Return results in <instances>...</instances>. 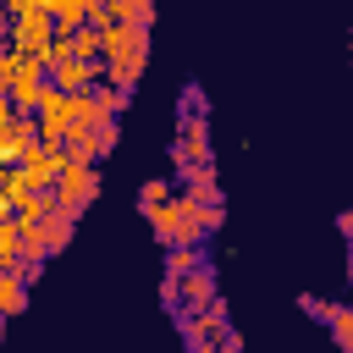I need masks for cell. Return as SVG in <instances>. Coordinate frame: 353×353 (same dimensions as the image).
<instances>
[{
  "label": "cell",
  "mask_w": 353,
  "mask_h": 353,
  "mask_svg": "<svg viewBox=\"0 0 353 353\" xmlns=\"http://www.w3.org/2000/svg\"><path fill=\"white\" fill-rule=\"evenodd\" d=\"M199 215H204V199L182 188L165 210L149 215V226H154V237H160L165 248H182V243H199V237H204V221H199Z\"/></svg>",
  "instance_id": "1"
},
{
  "label": "cell",
  "mask_w": 353,
  "mask_h": 353,
  "mask_svg": "<svg viewBox=\"0 0 353 353\" xmlns=\"http://www.w3.org/2000/svg\"><path fill=\"white\" fill-rule=\"evenodd\" d=\"M55 39H61V28H55V17H50L44 6H28V11H17V17L6 22V50L50 55V50H55Z\"/></svg>",
  "instance_id": "2"
},
{
  "label": "cell",
  "mask_w": 353,
  "mask_h": 353,
  "mask_svg": "<svg viewBox=\"0 0 353 353\" xmlns=\"http://www.w3.org/2000/svg\"><path fill=\"white\" fill-rule=\"evenodd\" d=\"M176 325H182V342H188V353H215V342H221V336L232 331V320H226V298H221L215 309L182 314Z\"/></svg>",
  "instance_id": "3"
},
{
  "label": "cell",
  "mask_w": 353,
  "mask_h": 353,
  "mask_svg": "<svg viewBox=\"0 0 353 353\" xmlns=\"http://www.w3.org/2000/svg\"><path fill=\"white\" fill-rule=\"evenodd\" d=\"M99 83H105V61L66 55V61L50 66V88H61V94H88V88H99Z\"/></svg>",
  "instance_id": "4"
},
{
  "label": "cell",
  "mask_w": 353,
  "mask_h": 353,
  "mask_svg": "<svg viewBox=\"0 0 353 353\" xmlns=\"http://www.w3.org/2000/svg\"><path fill=\"white\" fill-rule=\"evenodd\" d=\"M55 193H61V215H83L94 204V193H99L94 165H66V176L55 182Z\"/></svg>",
  "instance_id": "5"
},
{
  "label": "cell",
  "mask_w": 353,
  "mask_h": 353,
  "mask_svg": "<svg viewBox=\"0 0 353 353\" xmlns=\"http://www.w3.org/2000/svg\"><path fill=\"white\" fill-rule=\"evenodd\" d=\"M215 303H221L215 270H193V276H182V292H176V320H182V314H199V309H215Z\"/></svg>",
  "instance_id": "6"
},
{
  "label": "cell",
  "mask_w": 353,
  "mask_h": 353,
  "mask_svg": "<svg viewBox=\"0 0 353 353\" xmlns=\"http://www.w3.org/2000/svg\"><path fill=\"white\" fill-rule=\"evenodd\" d=\"M50 215H61V193H55V188H28V193L17 199V221L44 226Z\"/></svg>",
  "instance_id": "7"
},
{
  "label": "cell",
  "mask_w": 353,
  "mask_h": 353,
  "mask_svg": "<svg viewBox=\"0 0 353 353\" xmlns=\"http://www.w3.org/2000/svg\"><path fill=\"white\" fill-rule=\"evenodd\" d=\"M193 270H210V259H204V248H199V243L165 248V276H193Z\"/></svg>",
  "instance_id": "8"
},
{
  "label": "cell",
  "mask_w": 353,
  "mask_h": 353,
  "mask_svg": "<svg viewBox=\"0 0 353 353\" xmlns=\"http://www.w3.org/2000/svg\"><path fill=\"white\" fill-rule=\"evenodd\" d=\"M44 11L55 17V28H61V33L88 28V0H44Z\"/></svg>",
  "instance_id": "9"
},
{
  "label": "cell",
  "mask_w": 353,
  "mask_h": 353,
  "mask_svg": "<svg viewBox=\"0 0 353 353\" xmlns=\"http://www.w3.org/2000/svg\"><path fill=\"white\" fill-rule=\"evenodd\" d=\"M176 138H188V143L199 149V160H210V116H204V110H188V116L176 121Z\"/></svg>",
  "instance_id": "10"
},
{
  "label": "cell",
  "mask_w": 353,
  "mask_h": 353,
  "mask_svg": "<svg viewBox=\"0 0 353 353\" xmlns=\"http://www.w3.org/2000/svg\"><path fill=\"white\" fill-rule=\"evenodd\" d=\"M176 176H182V188H188V193H199L204 204H215V199H221V188H215V165H210V160H204V165H188V171H176Z\"/></svg>",
  "instance_id": "11"
},
{
  "label": "cell",
  "mask_w": 353,
  "mask_h": 353,
  "mask_svg": "<svg viewBox=\"0 0 353 353\" xmlns=\"http://www.w3.org/2000/svg\"><path fill=\"white\" fill-rule=\"evenodd\" d=\"M22 265V221L6 215L0 221V270H17Z\"/></svg>",
  "instance_id": "12"
},
{
  "label": "cell",
  "mask_w": 353,
  "mask_h": 353,
  "mask_svg": "<svg viewBox=\"0 0 353 353\" xmlns=\"http://www.w3.org/2000/svg\"><path fill=\"white\" fill-rule=\"evenodd\" d=\"M28 309V281L17 270H0V314H22Z\"/></svg>",
  "instance_id": "13"
},
{
  "label": "cell",
  "mask_w": 353,
  "mask_h": 353,
  "mask_svg": "<svg viewBox=\"0 0 353 353\" xmlns=\"http://www.w3.org/2000/svg\"><path fill=\"white\" fill-rule=\"evenodd\" d=\"M72 232H77V215H50V221H44V243H50V259H55V254L72 243Z\"/></svg>",
  "instance_id": "14"
},
{
  "label": "cell",
  "mask_w": 353,
  "mask_h": 353,
  "mask_svg": "<svg viewBox=\"0 0 353 353\" xmlns=\"http://www.w3.org/2000/svg\"><path fill=\"white\" fill-rule=\"evenodd\" d=\"M110 17L116 22H154V0H110Z\"/></svg>",
  "instance_id": "15"
},
{
  "label": "cell",
  "mask_w": 353,
  "mask_h": 353,
  "mask_svg": "<svg viewBox=\"0 0 353 353\" xmlns=\"http://www.w3.org/2000/svg\"><path fill=\"white\" fill-rule=\"evenodd\" d=\"M171 199H176V193H171V182H160V176H154V182H143V193H138V204H143V215H154V210H165Z\"/></svg>",
  "instance_id": "16"
},
{
  "label": "cell",
  "mask_w": 353,
  "mask_h": 353,
  "mask_svg": "<svg viewBox=\"0 0 353 353\" xmlns=\"http://www.w3.org/2000/svg\"><path fill=\"white\" fill-rule=\"evenodd\" d=\"M22 259H33V265H44V259H50L44 226H28V221H22Z\"/></svg>",
  "instance_id": "17"
},
{
  "label": "cell",
  "mask_w": 353,
  "mask_h": 353,
  "mask_svg": "<svg viewBox=\"0 0 353 353\" xmlns=\"http://www.w3.org/2000/svg\"><path fill=\"white\" fill-rule=\"evenodd\" d=\"M143 72H132V66H121V61H105V88H121V94H132V83H138Z\"/></svg>",
  "instance_id": "18"
},
{
  "label": "cell",
  "mask_w": 353,
  "mask_h": 353,
  "mask_svg": "<svg viewBox=\"0 0 353 353\" xmlns=\"http://www.w3.org/2000/svg\"><path fill=\"white\" fill-rule=\"evenodd\" d=\"M331 336H336V347H342V353H353V303H342V309H336Z\"/></svg>",
  "instance_id": "19"
},
{
  "label": "cell",
  "mask_w": 353,
  "mask_h": 353,
  "mask_svg": "<svg viewBox=\"0 0 353 353\" xmlns=\"http://www.w3.org/2000/svg\"><path fill=\"white\" fill-rule=\"evenodd\" d=\"M165 154H171V165H176V171H188V165H204V160H199V149H193L188 138H171V143H165Z\"/></svg>",
  "instance_id": "20"
},
{
  "label": "cell",
  "mask_w": 353,
  "mask_h": 353,
  "mask_svg": "<svg viewBox=\"0 0 353 353\" xmlns=\"http://www.w3.org/2000/svg\"><path fill=\"white\" fill-rule=\"evenodd\" d=\"M298 309H303V314H309V320H325V325H331V320H336V309H342V303H331V298H309V292H303V298H298Z\"/></svg>",
  "instance_id": "21"
},
{
  "label": "cell",
  "mask_w": 353,
  "mask_h": 353,
  "mask_svg": "<svg viewBox=\"0 0 353 353\" xmlns=\"http://www.w3.org/2000/svg\"><path fill=\"white\" fill-rule=\"evenodd\" d=\"M199 221H204V232H221V221H226V204H221V199H215V204H204V215H199Z\"/></svg>",
  "instance_id": "22"
},
{
  "label": "cell",
  "mask_w": 353,
  "mask_h": 353,
  "mask_svg": "<svg viewBox=\"0 0 353 353\" xmlns=\"http://www.w3.org/2000/svg\"><path fill=\"white\" fill-rule=\"evenodd\" d=\"M94 138H99V154H110V149H116V121H110V127H99Z\"/></svg>",
  "instance_id": "23"
},
{
  "label": "cell",
  "mask_w": 353,
  "mask_h": 353,
  "mask_svg": "<svg viewBox=\"0 0 353 353\" xmlns=\"http://www.w3.org/2000/svg\"><path fill=\"white\" fill-rule=\"evenodd\" d=\"M215 353H243V336H237V331H226V336L215 342Z\"/></svg>",
  "instance_id": "24"
},
{
  "label": "cell",
  "mask_w": 353,
  "mask_h": 353,
  "mask_svg": "<svg viewBox=\"0 0 353 353\" xmlns=\"http://www.w3.org/2000/svg\"><path fill=\"white\" fill-rule=\"evenodd\" d=\"M17 276H22V281H39V276H44V265H33V259H22V265H17Z\"/></svg>",
  "instance_id": "25"
},
{
  "label": "cell",
  "mask_w": 353,
  "mask_h": 353,
  "mask_svg": "<svg viewBox=\"0 0 353 353\" xmlns=\"http://www.w3.org/2000/svg\"><path fill=\"white\" fill-rule=\"evenodd\" d=\"M336 226H342V237L353 243V210H342V215H336Z\"/></svg>",
  "instance_id": "26"
},
{
  "label": "cell",
  "mask_w": 353,
  "mask_h": 353,
  "mask_svg": "<svg viewBox=\"0 0 353 353\" xmlns=\"http://www.w3.org/2000/svg\"><path fill=\"white\" fill-rule=\"evenodd\" d=\"M347 281H353V243H347Z\"/></svg>",
  "instance_id": "27"
}]
</instances>
